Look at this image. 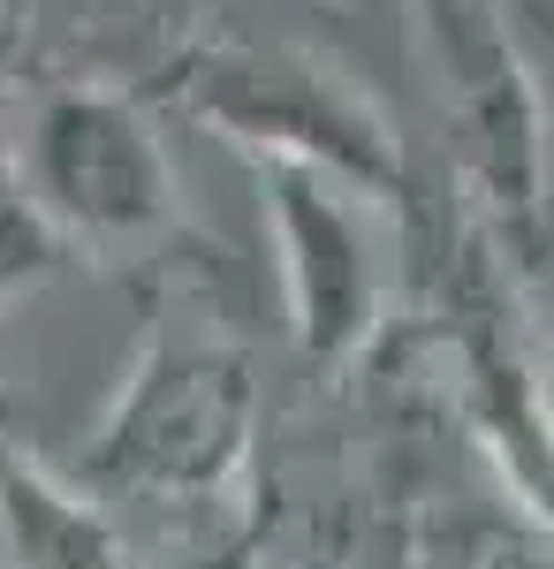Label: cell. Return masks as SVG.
<instances>
[{"label": "cell", "mask_w": 554, "mask_h": 569, "mask_svg": "<svg viewBox=\"0 0 554 569\" xmlns=\"http://www.w3.org/2000/svg\"><path fill=\"white\" fill-rule=\"evenodd\" d=\"M16 182L69 251H122L175 228V168L152 114L107 84H61L8 152Z\"/></svg>", "instance_id": "obj_1"}, {"label": "cell", "mask_w": 554, "mask_h": 569, "mask_svg": "<svg viewBox=\"0 0 554 569\" xmlns=\"http://www.w3.org/2000/svg\"><path fill=\"white\" fill-rule=\"evenodd\" d=\"M251 456V372L220 342H152L122 380L115 410L91 440V479L152 493V501H206Z\"/></svg>", "instance_id": "obj_2"}, {"label": "cell", "mask_w": 554, "mask_h": 569, "mask_svg": "<svg viewBox=\"0 0 554 569\" xmlns=\"http://www.w3.org/2000/svg\"><path fill=\"white\" fill-rule=\"evenodd\" d=\"M182 91L220 137L251 144L258 160H311V168L365 182L373 198H403L395 130L342 77H319L297 53H266V46L206 53L182 77Z\"/></svg>", "instance_id": "obj_3"}, {"label": "cell", "mask_w": 554, "mask_h": 569, "mask_svg": "<svg viewBox=\"0 0 554 569\" xmlns=\"http://www.w3.org/2000/svg\"><path fill=\"white\" fill-rule=\"evenodd\" d=\"M258 190H266V228H274L297 342L311 357L365 350L387 305L373 190L335 168H311V160H258Z\"/></svg>", "instance_id": "obj_4"}, {"label": "cell", "mask_w": 554, "mask_h": 569, "mask_svg": "<svg viewBox=\"0 0 554 569\" xmlns=\"http://www.w3.org/2000/svg\"><path fill=\"white\" fill-rule=\"evenodd\" d=\"M426 31L441 46V91L471 144L478 190L510 213V243L540 236L547 228V213H540V107H532L510 31L478 0H426Z\"/></svg>", "instance_id": "obj_5"}, {"label": "cell", "mask_w": 554, "mask_h": 569, "mask_svg": "<svg viewBox=\"0 0 554 569\" xmlns=\"http://www.w3.org/2000/svg\"><path fill=\"white\" fill-rule=\"evenodd\" d=\"M0 517L16 569H122L107 517L61 479H46L39 463H0Z\"/></svg>", "instance_id": "obj_6"}, {"label": "cell", "mask_w": 554, "mask_h": 569, "mask_svg": "<svg viewBox=\"0 0 554 569\" xmlns=\"http://www.w3.org/2000/svg\"><path fill=\"white\" fill-rule=\"evenodd\" d=\"M69 243L46 228V213L31 206V190L16 182V160L0 152V311L16 297H31L46 273H61Z\"/></svg>", "instance_id": "obj_7"}, {"label": "cell", "mask_w": 554, "mask_h": 569, "mask_svg": "<svg viewBox=\"0 0 554 569\" xmlns=\"http://www.w3.org/2000/svg\"><path fill=\"white\" fill-rule=\"evenodd\" d=\"M510 259L524 266V311H532V365H540V395L554 418V228L510 243Z\"/></svg>", "instance_id": "obj_8"}, {"label": "cell", "mask_w": 554, "mask_h": 569, "mask_svg": "<svg viewBox=\"0 0 554 569\" xmlns=\"http://www.w3.org/2000/svg\"><path fill=\"white\" fill-rule=\"evenodd\" d=\"M510 569H532V562H510Z\"/></svg>", "instance_id": "obj_9"}]
</instances>
